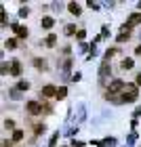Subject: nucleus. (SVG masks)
<instances>
[{"label":"nucleus","instance_id":"17","mask_svg":"<svg viewBox=\"0 0 141 147\" xmlns=\"http://www.w3.org/2000/svg\"><path fill=\"white\" fill-rule=\"evenodd\" d=\"M23 139V130H13V141H21Z\"/></svg>","mask_w":141,"mask_h":147},{"label":"nucleus","instance_id":"9","mask_svg":"<svg viewBox=\"0 0 141 147\" xmlns=\"http://www.w3.org/2000/svg\"><path fill=\"white\" fill-rule=\"evenodd\" d=\"M13 30H15L17 38H28V28H23V25H13Z\"/></svg>","mask_w":141,"mask_h":147},{"label":"nucleus","instance_id":"1","mask_svg":"<svg viewBox=\"0 0 141 147\" xmlns=\"http://www.w3.org/2000/svg\"><path fill=\"white\" fill-rule=\"evenodd\" d=\"M120 97H122L124 103L137 101V99H139V88H137V84H126V88H124V92H122Z\"/></svg>","mask_w":141,"mask_h":147},{"label":"nucleus","instance_id":"23","mask_svg":"<svg viewBox=\"0 0 141 147\" xmlns=\"http://www.w3.org/2000/svg\"><path fill=\"white\" fill-rule=\"evenodd\" d=\"M28 6H21V9H19V17H28Z\"/></svg>","mask_w":141,"mask_h":147},{"label":"nucleus","instance_id":"30","mask_svg":"<svg viewBox=\"0 0 141 147\" xmlns=\"http://www.w3.org/2000/svg\"><path fill=\"white\" fill-rule=\"evenodd\" d=\"M86 4H89L91 9H99V4H97V2H93V0H91V2H86Z\"/></svg>","mask_w":141,"mask_h":147},{"label":"nucleus","instance_id":"20","mask_svg":"<svg viewBox=\"0 0 141 147\" xmlns=\"http://www.w3.org/2000/svg\"><path fill=\"white\" fill-rule=\"evenodd\" d=\"M4 128H6V130H13V128H15V122H13V120H6V122H4Z\"/></svg>","mask_w":141,"mask_h":147},{"label":"nucleus","instance_id":"29","mask_svg":"<svg viewBox=\"0 0 141 147\" xmlns=\"http://www.w3.org/2000/svg\"><path fill=\"white\" fill-rule=\"evenodd\" d=\"M133 116H135V118H141V105H139V107L135 109V113H133Z\"/></svg>","mask_w":141,"mask_h":147},{"label":"nucleus","instance_id":"14","mask_svg":"<svg viewBox=\"0 0 141 147\" xmlns=\"http://www.w3.org/2000/svg\"><path fill=\"white\" fill-rule=\"evenodd\" d=\"M55 42H57V36H55V34H49V36H46V40H44L46 46H55Z\"/></svg>","mask_w":141,"mask_h":147},{"label":"nucleus","instance_id":"19","mask_svg":"<svg viewBox=\"0 0 141 147\" xmlns=\"http://www.w3.org/2000/svg\"><path fill=\"white\" fill-rule=\"evenodd\" d=\"M28 88H30V82H25V80H21L17 84V90H28Z\"/></svg>","mask_w":141,"mask_h":147},{"label":"nucleus","instance_id":"21","mask_svg":"<svg viewBox=\"0 0 141 147\" xmlns=\"http://www.w3.org/2000/svg\"><path fill=\"white\" fill-rule=\"evenodd\" d=\"M82 120H84V107L80 105L78 107V122H82Z\"/></svg>","mask_w":141,"mask_h":147},{"label":"nucleus","instance_id":"4","mask_svg":"<svg viewBox=\"0 0 141 147\" xmlns=\"http://www.w3.org/2000/svg\"><path fill=\"white\" fill-rule=\"evenodd\" d=\"M25 107H28V111L32 113V116H40V113H42V105H40L38 101H30Z\"/></svg>","mask_w":141,"mask_h":147},{"label":"nucleus","instance_id":"13","mask_svg":"<svg viewBox=\"0 0 141 147\" xmlns=\"http://www.w3.org/2000/svg\"><path fill=\"white\" fill-rule=\"evenodd\" d=\"M32 63H34V67H38V69H46V61H44V59H38L36 57Z\"/></svg>","mask_w":141,"mask_h":147},{"label":"nucleus","instance_id":"16","mask_svg":"<svg viewBox=\"0 0 141 147\" xmlns=\"http://www.w3.org/2000/svg\"><path fill=\"white\" fill-rule=\"evenodd\" d=\"M74 34H78L76 25H65V36H74Z\"/></svg>","mask_w":141,"mask_h":147},{"label":"nucleus","instance_id":"6","mask_svg":"<svg viewBox=\"0 0 141 147\" xmlns=\"http://www.w3.org/2000/svg\"><path fill=\"white\" fill-rule=\"evenodd\" d=\"M11 76H21V63H19L17 61V59H15V61H11Z\"/></svg>","mask_w":141,"mask_h":147},{"label":"nucleus","instance_id":"10","mask_svg":"<svg viewBox=\"0 0 141 147\" xmlns=\"http://www.w3.org/2000/svg\"><path fill=\"white\" fill-rule=\"evenodd\" d=\"M68 11L72 13V15H80V13H82V6H80L78 2H70L68 4Z\"/></svg>","mask_w":141,"mask_h":147},{"label":"nucleus","instance_id":"11","mask_svg":"<svg viewBox=\"0 0 141 147\" xmlns=\"http://www.w3.org/2000/svg\"><path fill=\"white\" fill-rule=\"evenodd\" d=\"M53 25H55V19H53V17H44L42 19V28L44 30H51Z\"/></svg>","mask_w":141,"mask_h":147},{"label":"nucleus","instance_id":"28","mask_svg":"<svg viewBox=\"0 0 141 147\" xmlns=\"http://www.w3.org/2000/svg\"><path fill=\"white\" fill-rule=\"evenodd\" d=\"M84 36H86V34H84V30H78V34H76V38H78V40H84Z\"/></svg>","mask_w":141,"mask_h":147},{"label":"nucleus","instance_id":"24","mask_svg":"<svg viewBox=\"0 0 141 147\" xmlns=\"http://www.w3.org/2000/svg\"><path fill=\"white\" fill-rule=\"evenodd\" d=\"M116 51H118V49H110V51H107V53H105V61H107L110 57H114V55H116Z\"/></svg>","mask_w":141,"mask_h":147},{"label":"nucleus","instance_id":"7","mask_svg":"<svg viewBox=\"0 0 141 147\" xmlns=\"http://www.w3.org/2000/svg\"><path fill=\"white\" fill-rule=\"evenodd\" d=\"M141 23V13H133V15L129 17V21H126V25L129 28H133V25H139Z\"/></svg>","mask_w":141,"mask_h":147},{"label":"nucleus","instance_id":"3","mask_svg":"<svg viewBox=\"0 0 141 147\" xmlns=\"http://www.w3.org/2000/svg\"><path fill=\"white\" fill-rule=\"evenodd\" d=\"M110 74H112V69H110V63H107V61H103L101 65H99V82H101V84H105V80L110 78Z\"/></svg>","mask_w":141,"mask_h":147},{"label":"nucleus","instance_id":"18","mask_svg":"<svg viewBox=\"0 0 141 147\" xmlns=\"http://www.w3.org/2000/svg\"><path fill=\"white\" fill-rule=\"evenodd\" d=\"M4 46H6V49H11V51H13V49H15V46H17V40H15V38L6 40V42H4Z\"/></svg>","mask_w":141,"mask_h":147},{"label":"nucleus","instance_id":"2","mask_svg":"<svg viewBox=\"0 0 141 147\" xmlns=\"http://www.w3.org/2000/svg\"><path fill=\"white\" fill-rule=\"evenodd\" d=\"M124 88H126V82H124V80H112V82H110V88H107V95L124 92Z\"/></svg>","mask_w":141,"mask_h":147},{"label":"nucleus","instance_id":"22","mask_svg":"<svg viewBox=\"0 0 141 147\" xmlns=\"http://www.w3.org/2000/svg\"><path fill=\"white\" fill-rule=\"evenodd\" d=\"M129 38H131V34H118L116 40H118V42H124V40H129Z\"/></svg>","mask_w":141,"mask_h":147},{"label":"nucleus","instance_id":"25","mask_svg":"<svg viewBox=\"0 0 141 147\" xmlns=\"http://www.w3.org/2000/svg\"><path fill=\"white\" fill-rule=\"evenodd\" d=\"M57 139H59V132H57V135H53V137H51V141H49V145H51V147H55V143H57Z\"/></svg>","mask_w":141,"mask_h":147},{"label":"nucleus","instance_id":"15","mask_svg":"<svg viewBox=\"0 0 141 147\" xmlns=\"http://www.w3.org/2000/svg\"><path fill=\"white\" fill-rule=\"evenodd\" d=\"M65 95H68V88H65V86H61V88H57L55 99H65Z\"/></svg>","mask_w":141,"mask_h":147},{"label":"nucleus","instance_id":"26","mask_svg":"<svg viewBox=\"0 0 141 147\" xmlns=\"http://www.w3.org/2000/svg\"><path fill=\"white\" fill-rule=\"evenodd\" d=\"M42 132H44V124H38L36 126V135H42Z\"/></svg>","mask_w":141,"mask_h":147},{"label":"nucleus","instance_id":"31","mask_svg":"<svg viewBox=\"0 0 141 147\" xmlns=\"http://www.w3.org/2000/svg\"><path fill=\"white\" fill-rule=\"evenodd\" d=\"M82 145H84L82 141H74V143H72V147H82Z\"/></svg>","mask_w":141,"mask_h":147},{"label":"nucleus","instance_id":"32","mask_svg":"<svg viewBox=\"0 0 141 147\" xmlns=\"http://www.w3.org/2000/svg\"><path fill=\"white\" fill-rule=\"evenodd\" d=\"M135 84H137V86H141V74H137V78H135Z\"/></svg>","mask_w":141,"mask_h":147},{"label":"nucleus","instance_id":"8","mask_svg":"<svg viewBox=\"0 0 141 147\" xmlns=\"http://www.w3.org/2000/svg\"><path fill=\"white\" fill-rule=\"evenodd\" d=\"M95 145H97V147H116V139H110V137H107V139H103V141H97Z\"/></svg>","mask_w":141,"mask_h":147},{"label":"nucleus","instance_id":"5","mask_svg":"<svg viewBox=\"0 0 141 147\" xmlns=\"http://www.w3.org/2000/svg\"><path fill=\"white\" fill-rule=\"evenodd\" d=\"M40 95H42L44 99H46V97H55V95H57V88H55V86H53V84H46L44 88L40 90Z\"/></svg>","mask_w":141,"mask_h":147},{"label":"nucleus","instance_id":"35","mask_svg":"<svg viewBox=\"0 0 141 147\" xmlns=\"http://www.w3.org/2000/svg\"><path fill=\"white\" fill-rule=\"evenodd\" d=\"M137 6H139V9H141V2H137Z\"/></svg>","mask_w":141,"mask_h":147},{"label":"nucleus","instance_id":"27","mask_svg":"<svg viewBox=\"0 0 141 147\" xmlns=\"http://www.w3.org/2000/svg\"><path fill=\"white\" fill-rule=\"evenodd\" d=\"M11 97H13V99H21V95H19V90H17V88H15V90H11Z\"/></svg>","mask_w":141,"mask_h":147},{"label":"nucleus","instance_id":"33","mask_svg":"<svg viewBox=\"0 0 141 147\" xmlns=\"http://www.w3.org/2000/svg\"><path fill=\"white\" fill-rule=\"evenodd\" d=\"M135 55H137V57H141V44H139L137 49H135Z\"/></svg>","mask_w":141,"mask_h":147},{"label":"nucleus","instance_id":"12","mask_svg":"<svg viewBox=\"0 0 141 147\" xmlns=\"http://www.w3.org/2000/svg\"><path fill=\"white\" fill-rule=\"evenodd\" d=\"M120 65H122V69H133V65H135V63H133L131 57H126V59H122V63H120Z\"/></svg>","mask_w":141,"mask_h":147},{"label":"nucleus","instance_id":"34","mask_svg":"<svg viewBox=\"0 0 141 147\" xmlns=\"http://www.w3.org/2000/svg\"><path fill=\"white\" fill-rule=\"evenodd\" d=\"M2 147H13V143L11 141H2Z\"/></svg>","mask_w":141,"mask_h":147}]
</instances>
